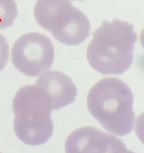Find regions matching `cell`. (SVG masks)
Masks as SVG:
<instances>
[{
    "instance_id": "7",
    "label": "cell",
    "mask_w": 144,
    "mask_h": 153,
    "mask_svg": "<svg viewBox=\"0 0 144 153\" xmlns=\"http://www.w3.org/2000/svg\"><path fill=\"white\" fill-rule=\"evenodd\" d=\"M117 137L93 126L74 131L64 143L65 153H106Z\"/></svg>"
},
{
    "instance_id": "5",
    "label": "cell",
    "mask_w": 144,
    "mask_h": 153,
    "mask_svg": "<svg viewBox=\"0 0 144 153\" xmlns=\"http://www.w3.org/2000/svg\"><path fill=\"white\" fill-rule=\"evenodd\" d=\"M11 61L22 74L36 77L50 70L54 61V48L49 37L40 33L23 34L15 41Z\"/></svg>"
},
{
    "instance_id": "4",
    "label": "cell",
    "mask_w": 144,
    "mask_h": 153,
    "mask_svg": "<svg viewBox=\"0 0 144 153\" xmlns=\"http://www.w3.org/2000/svg\"><path fill=\"white\" fill-rule=\"evenodd\" d=\"M34 16L38 25L68 46H76L90 34L87 16L69 0H38Z\"/></svg>"
},
{
    "instance_id": "2",
    "label": "cell",
    "mask_w": 144,
    "mask_h": 153,
    "mask_svg": "<svg viewBox=\"0 0 144 153\" xmlns=\"http://www.w3.org/2000/svg\"><path fill=\"white\" fill-rule=\"evenodd\" d=\"M134 97L128 85L117 78H105L90 89L87 107L105 130L117 136L129 134L135 120Z\"/></svg>"
},
{
    "instance_id": "11",
    "label": "cell",
    "mask_w": 144,
    "mask_h": 153,
    "mask_svg": "<svg viewBox=\"0 0 144 153\" xmlns=\"http://www.w3.org/2000/svg\"><path fill=\"white\" fill-rule=\"evenodd\" d=\"M74 1H84V0H74Z\"/></svg>"
},
{
    "instance_id": "9",
    "label": "cell",
    "mask_w": 144,
    "mask_h": 153,
    "mask_svg": "<svg viewBox=\"0 0 144 153\" xmlns=\"http://www.w3.org/2000/svg\"><path fill=\"white\" fill-rule=\"evenodd\" d=\"M9 45L4 36L0 34V72L5 67L8 61Z\"/></svg>"
},
{
    "instance_id": "3",
    "label": "cell",
    "mask_w": 144,
    "mask_h": 153,
    "mask_svg": "<svg viewBox=\"0 0 144 153\" xmlns=\"http://www.w3.org/2000/svg\"><path fill=\"white\" fill-rule=\"evenodd\" d=\"M14 130L25 144L39 146L47 142L53 132L52 106L47 94L35 85L22 87L12 103Z\"/></svg>"
},
{
    "instance_id": "6",
    "label": "cell",
    "mask_w": 144,
    "mask_h": 153,
    "mask_svg": "<svg viewBox=\"0 0 144 153\" xmlns=\"http://www.w3.org/2000/svg\"><path fill=\"white\" fill-rule=\"evenodd\" d=\"M35 86L43 90L50 100L52 110H60L73 103L77 89L73 81L59 71H46L35 81Z\"/></svg>"
},
{
    "instance_id": "1",
    "label": "cell",
    "mask_w": 144,
    "mask_h": 153,
    "mask_svg": "<svg viewBox=\"0 0 144 153\" xmlns=\"http://www.w3.org/2000/svg\"><path fill=\"white\" fill-rule=\"evenodd\" d=\"M86 50L90 66L103 75H121L130 68L136 34L132 24L104 21L94 31Z\"/></svg>"
},
{
    "instance_id": "8",
    "label": "cell",
    "mask_w": 144,
    "mask_h": 153,
    "mask_svg": "<svg viewBox=\"0 0 144 153\" xmlns=\"http://www.w3.org/2000/svg\"><path fill=\"white\" fill-rule=\"evenodd\" d=\"M17 14L15 0H0V29L11 26Z\"/></svg>"
},
{
    "instance_id": "10",
    "label": "cell",
    "mask_w": 144,
    "mask_h": 153,
    "mask_svg": "<svg viewBox=\"0 0 144 153\" xmlns=\"http://www.w3.org/2000/svg\"><path fill=\"white\" fill-rule=\"evenodd\" d=\"M106 153H135L132 151L129 150L127 147H126L125 144L119 140L118 138L116 139L115 142L112 144L109 150L107 151Z\"/></svg>"
},
{
    "instance_id": "12",
    "label": "cell",
    "mask_w": 144,
    "mask_h": 153,
    "mask_svg": "<svg viewBox=\"0 0 144 153\" xmlns=\"http://www.w3.org/2000/svg\"><path fill=\"white\" fill-rule=\"evenodd\" d=\"M0 153H1V152H0Z\"/></svg>"
}]
</instances>
